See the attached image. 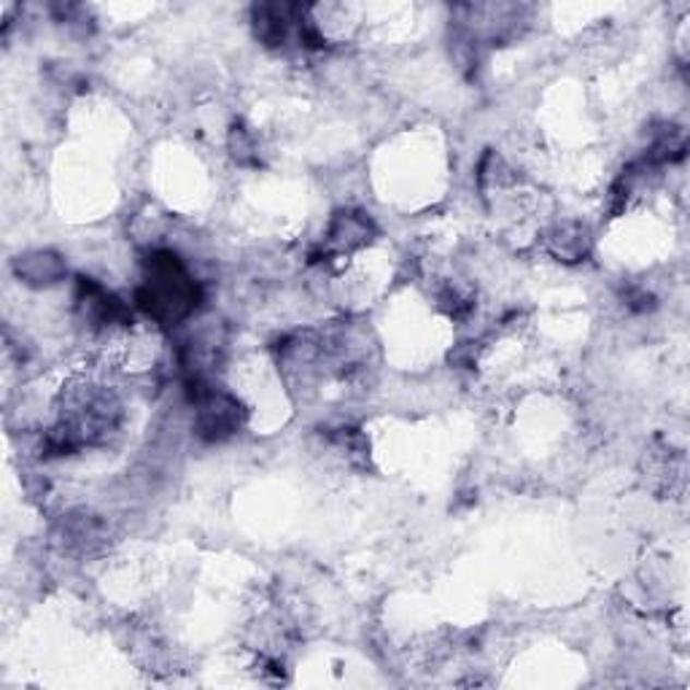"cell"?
Listing matches in <instances>:
<instances>
[{"label":"cell","instance_id":"5","mask_svg":"<svg viewBox=\"0 0 690 690\" xmlns=\"http://www.w3.org/2000/svg\"><path fill=\"white\" fill-rule=\"evenodd\" d=\"M16 273L22 281L33 286H49L66 275V262L51 251H33L16 259Z\"/></svg>","mask_w":690,"mask_h":690},{"label":"cell","instance_id":"2","mask_svg":"<svg viewBox=\"0 0 690 690\" xmlns=\"http://www.w3.org/2000/svg\"><path fill=\"white\" fill-rule=\"evenodd\" d=\"M198 405V435L203 440H224V437L235 435L243 424V407H240L238 400H233L229 394H222V391L209 389L200 400H194Z\"/></svg>","mask_w":690,"mask_h":690},{"label":"cell","instance_id":"3","mask_svg":"<svg viewBox=\"0 0 690 690\" xmlns=\"http://www.w3.org/2000/svg\"><path fill=\"white\" fill-rule=\"evenodd\" d=\"M79 310L92 326H111L128 321V308L92 278H79Z\"/></svg>","mask_w":690,"mask_h":690},{"label":"cell","instance_id":"4","mask_svg":"<svg viewBox=\"0 0 690 690\" xmlns=\"http://www.w3.org/2000/svg\"><path fill=\"white\" fill-rule=\"evenodd\" d=\"M376 235V224L361 211H343L332 218L330 227V246L337 251H354L367 246Z\"/></svg>","mask_w":690,"mask_h":690},{"label":"cell","instance_id":"7","mask_svg":"<svg viewBox=\"0 0 690 690\" xmlns=\"http://www.w3.org/2000/svg\"><path fill=\"white\" fill-rule=\"evenodd\" d=\"M229 148H233V157L240 165L257 163V143L243 124H235L233 132H229Z\"/></svg>","mask_w":690,"mask_h":690},{"label":"cell","instance_id":"1","mask_svg":"<svg viewBox=\"0 0 690 690\" xmlns=\"http://www.w3.org/2000/svg\"><path fill=\"white\" fill-rule=\"evenodd\" d=\"M200 289L189 278L181 259L170 251H157L148 259V278L138 289V308L159 324H176L198 308Z\"/></svg>","mask_w":690,"mask_h":690},{"label":"cell","instance_id":"6","mask_svg":"<svg viewBox=\"0 0 690 690\" xmlns=\"http://www.w3.org/2000/svg\"><path fill=\"white\" fill-rule=\"evenodd\" d=\"M548 249L550 254L559 257L561 262H580V259L588 257L591 243L588 233L578 224H559L554 233L548 235Z\"/></svg>","mask_w":690,"mask_h":690}]
</instances>
